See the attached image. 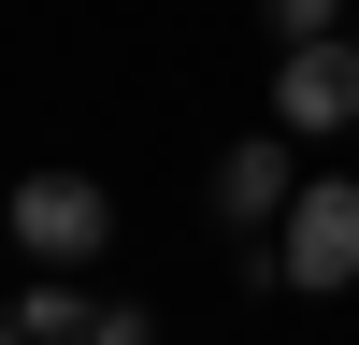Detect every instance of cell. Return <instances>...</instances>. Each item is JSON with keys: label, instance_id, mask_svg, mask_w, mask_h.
<instances>
[{"label": "cell", "instance_id": "4", "mask_svg": "<svg viewBox=\"0 0 359 345\" xmlns=\"http://www.w3.org/2000/svg\"><path fill=\"white\" fill-rule=\"evenodd\" d=\"M273 115H287V130H359V43H345V29H331V43H287Z\"/></svg>", "mask_w": 359, "mask_h": 345}, {"label": "cell", "instance_id": "5", "mask_svg": "<svg viewBox=\"0 0 359 345\" xmlns=\"http://www.w3.org/2000/svg\"><path fill=\"white\" fill-rule=\"evenodd\" d=\"M287 201H302V187H287V144H230V158H216V216H230V230L287 216Z\"/></svg>", "mask_w": 359, "mask_h": 345}, {"label": "cell", "instance_id": "3", "mask_svg": "<svg viewBox=\"0 0 359 345\" xmlns=\"http://www.w3.org/2000/svg\"><path fill=\"white\" fill-rule=\"evenodd\" d=\"M0 345H144V316L130 302H86L72 273H43V288L0 302Z\"/></svg>", "mask_w": 359, "mask_h": 345}, {"label": "cell", "instance_id": "6", "mask_svg": "<svg viewBox=\"0 0 359 345\" xmlns=\"http://www.w3.org/2000/svg\"><path fill=\"white\" fill-rule=\"evenodd\" d=\"M273 29H287V43H331V29H345V0H273Z\"/></svg>", "mask_w": 359, "mask_h": 345}, {"label": "cell", "instance_id": "1", "mask_svg": "<svg viewBox=\"0 0 359 345\" xmlns=\"http://www.w3.org/2000/svg\"><path fill=\"white\" fill-rule=\"evenodd\" d=\"M273 273L287 288H359V187L345 172H316V187L273 216Z\"/></svg>", "mask_w": 359, "mask_h": 345}, {"label": "cell", "instance_id": "7", "mask_svg": "<svg viewBox=\"0 0 359 345\" xmlns=\"http://www.w3.org/2000/svg\"><path fill=\"white\" fill-rule=\"evenodd\" d=\"M345 43H359V29H345Z\"/></svg>", "mask_w": 359, "mask_h": 345}, {"label": "cell", "instance_id": "2", "mask_svg": "<svg viewBox=\"0 0 359 345\" xmlns=\"http://www.w3.org/2000/svg\"><path fill=\"white\" fill-rule=\"evenodd\" d=\"M101 230H115V201L86 187V172H29V187H15V245L43 259V273H72V259H101Z\"/></svg>", "mask_w": 359, "mask_h": 345}]
</instances>
